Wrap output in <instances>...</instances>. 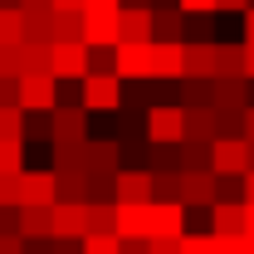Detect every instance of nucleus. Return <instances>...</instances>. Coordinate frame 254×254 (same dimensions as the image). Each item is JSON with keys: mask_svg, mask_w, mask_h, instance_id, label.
Segmentation results:
<instances>
[{"mask_svg": "<svg viewBox=\"0 0 254 254\" xmlns=\"http://www.w3.org/2000/svg\"><path fill=\"white\" fill-rule=\"evenodd\" d=\"M123 103V78L118 73H83L78 78V108L83 113H113Z\"/></svg>", "mask_w": 254, "mask_h": 254, "instance_id": "obj_1", "label": "nucleus"}, {"mask_svg": "<svg viewBox=\"0 0 254 254\" xmlns=\"http://www.w3.org/2000/svg\"><path fill=\"white\" fill-rule=\"evenodd\" d=\"M49 73L59 83L83 78V39H49Z\"/></svg>", "mask_w": 254, "mask_h": 254, "instance_id": "obj_2", "label": "nucleus"}, {"mask_svg": "<svg viewBox=\"0 0 254 254\" xmlns=\"http://www.w3.org/2000/svg\"><path fill=\"white\" fill-rule=\"evenodd\" d=\"M88 132V113L78 103H54L49 108V142H83Z\"/></svg>", "mask_w": 254, "mask_h": 254, "instance_id": "obj_3", "label": "nucleus"}, {"mask_svg": "<svg viewBox=\"0 0 254 254\" xmlns=\"http://www.w3.org/2000/svg\"><path fill=\"white\" fill-rule=\"evenodd\" d=\"M142 132H147V142H181V108L176 103H152L142 113Z\"/></svg>", "mask_w": 254, "mask_h": 254, "instance_id": "obj_4", "label": "nucleus"}, {"mask_svg": "<svg viewBox=\"0 0 254 254\" xmlns=\"http://www.w3.org/2000/svg\"><path fill=\"white\" fill-rule=\"evenodd\" d=\"M113 73L118 78H152V44H113Z\"/></svg>", "mask_w": 254, "mask_h": 254, "instance_id": "obj_5", "label": "nucleus"}, {"mask_svg": "<svg viewBox=\"0 0 254 254\" xmlns=\"http://www.w3.org/2000/svg\"><path fill=\"white\" fill-rule=\"evenodd\" d=\"M15 98H20V108H54L59 103V78L54 73H20V88H15Z\"/></svg>", "mask_w": 254, "mask_h": 254, "instance_id": "obj_6", "label": "nucleus"}, {"mask_svg": "<svg viewBox=\"0 0 254 254\" xmlns=\"http://www.w3.org/2000/svg\"><path fill=\"white\" fill-rule=\"evenodd\" d=\"M181 78H215V39H181Z\"/></svg>", "mask_w": 254, "mask_h": 254, "instance_id": "obj_7", "label": "nucleus"}, {"mask_svg": "<svg viewBox=\"0 0 254 254\" xmlns=\"http://www.w3.org/2000/svg\"><path fill=\"white\" fill-rule=\"evenodd\" d=\"M78 166L83 171H118V137H88L83 132V142H78Z\"/></svg>", "mask_w": 254, "mask_h": 254, "instance_id": "obj_8", "label": "nucleus"}, {"mask_svg": "<svg viewBox=\"0 0 254 254\" xmlns=\"http://www.w3.org/2000/svg\"><path fill=\"white\" fill-rule=\"evenodd\" d=\"M186 230V205L181 200H147V240L152 235H181Z\"/></svg>", "mask_w": 254, "mask_h": 254, "instance_id": "obj_9", "label": "nucleus"}, {"mask_svg": "<svg viewBox=\"0 0 254 254\" xmlns=\"http://www.w3.org/2000/svg\"><path fill=\"white\" fill-rule=\"evenodd\" d=\"M210 171H215V176L250 171V147H245V137H215V142H210Z\"/></svg>", "mask_w": 254, "mask_h": 254, "instance_id": "obj_10", "label": "nucleus"}, {"mask_svg": "<svg viewBox=\"0 0 254 254\" xmlns=\"http://www.w3.org/2000/svg\"><path fill=\"white\" fill-rule=\"evenodd\" d=\"M15 190H20V205H54V171H25L15 176Z\"/></svg>", "mask_w": 254, "mask_h": 254, "instance_id": "obj_11", "label": "nucleus"}, {"mask_svg": "<svg viewBox=\"0 0 254 254\" xmlns=\"http://www.w3.org/2000/svg\"><path fill=\"white\" fill-rule=\"evenodd\" d=\"M83 44H103L113 49L118 44V10H83V30H78Z\"/></svg>", "mask_w": 254, "mask_h": 254, "instance_id": "obj_12", "label": "nucleus"}, {"mask_svg": "<svg viewBox=\"0 0 254 254\" xmlns=\"http://www.w3.org/2000/svg\"><path fill=\"white\" fill-rule=\"evenodd\" d=\"M118 39H127V44H152V10L118 5Z\"/></svg>", "mask_w": 254, "mask_h": 254, "instance_id": "obj_13", "label": "nucleus"}, {"mask_svg": "<svg viewBox=\"0 0 254 254\" xmlns=\"http://www.w3.org/2000/svg\"><path fill=\"white\" fill-rule=\"evenodd\" d=\"M181 137H195V142H215V108H210V103L181 108Z\"/></svg>", "mask_w": 254, "mask_h": 254, "instance_id": "obj_14", "label": "nucleus"}, {"mask_svg": "<svg viewBox=\"0 0 254 254\" xmlns=\"http://www.w3.org/2000/svg\"><path fill=\"white\" fill-rule=\"evenodd\" d=\"M215 200V171H181V205H210Z\"/></svg>", "mask_w": 254, "mask_h": 254, "instance_id": "obj_15", "label": "nucleus"}, {"mask_svg": "<svg viewBox=\"0 0 254 254\" xmlns=\"http://www.w3.org/2000/svg\"><path fill=\"white\" fill-rule=\"evenodd\" d=\"M49 235L78 240V235H83V205H78V200H54V205H49Z\"/></svg>", "mask_w": 254, "mask_h": 254, "instance_id": "obj_16", "label": "nucleus"}, {"mask_svg": "<svg viewBox=\"0 0 254 254\" xmlns=\"http://www.w3.org/2000/svg\"><path fill=\"white\" fill-rule=\"evenodd\" d=\"M245 200H210V230L215 235H245Z\"/></svg>", "mask_w": 254, "mask_h": 254, "instance_id": "obj_17", "label": "nucleus"}, {"mask_svg": "<svg viewBox=\"0 0 254 254\" xmlns=\"http://www.w3.org/2000/svg\"><path fill=\"white\" fill-rule=\"evenodd\" d=\"M245 88H250V78H210L205 83V93H210V108H245L250 98H245Z\"/></svg>", "mask_w": 254, "mask_h": 254, "instance_id": "obj_18", "label": "nucleus"}, {"mask_svg": "<svg viewBox=\"0 0 254 254\" xmlns=\"http://www.w3.org/2000/svg\"><path fill=\"white\" fill-rule=\"evenodd\" d=\"M152 78H181V39H152Z\"/></svg>", "mask_w": 254, "mask_h": 254, "instance_id": "obj_19", "label": "nucleus"}, {"mask_svg": "<svg viewBox=\"0 0 254 254\" xmlns=\"http://www.w3.org/2000/svg\"><path fill=\"white\" fill-rule=\"evenodd\" d=\"M186 34V10L181 5H152V39H181Z\"/></svg>", "mask_w": 254, "mask_h": 254, "instance_id": "obj_20", "label": "nucleus"}, {"mask_svg": "<svg viewBox=\"0 0 254 254\" xmlns=\"http://www.w3.org/2000/svg\"><path fill=\"white\" fill-rule=\"evenodd\" d=\"M15 235L20 240H49V205H20L15 210Z\"/></svg>", "mask_w": 254, "mask_h": 254, "instance_id": "obj_21", "label": "nucleus"}, {"mask_svg": "<svg viewBox=\"0 0 254 254\" xmlns=\"http://www.w3.org/2000/svg\"><path fill=\"white\" fill-rule=\"evenodd\" d=\"M15 64H20V73H49V44L44 39H20Z\"/></svg>", "mask_w": 254, "mask_h": 254, "instance_id": "obj_22", "label": "nucleus"}, {"mask_svg": "<svg viewBox=\"0 0 254 254\" xmlns=\"http://www.w3.org/2000/svg\"><path fill=\"white\" fill-rule=\"evenodd\" d=\"M215 73L220 78H245V39L240 44H220L215 39Z\"/></svg>", "mask_w": 254, "mask_h": 254, "instance_id": "obj_23", "label": "nucleus"}, {"mask_svg": "<svg viewBox=\"0 0 254 254\" xmlns=\"http://www.w3.org/2000/svg\"><path fill=\"white\" fill-rule=\"evenodd\" d=\"M83 10H49V39H78Z\"/></svg>", "mask_w": 254, "mask_h": 254, "instance_id": "obj_24", "label": "nucleus"}, {"mask_svg": "<svg viewBox=\"0 0 254 254\" xmlns=\"http://www.w3.org/2000/svg\"><path fill=\"white\" fill-rule=\"evenodd\" d=\"M147 171H181V147L176 142H152L147 147Z\"/></svg>", "mask_w": 254, "mask_h": 254, "instance_id": "obj_25", "label": "nucleus"}, {"mask_svg": "<svg viewBox=\"0 0 254 254\" xmlns=\"http://www.w3.org/2000/svg\"><path fill=\"white\" fill-rule=\"evenodd\" d=\"M181 171H205L210 166V142H195V137H181Z\"/></svg>", "mask_w": 254, "mask_h": 254, "instance_id": "obj_26", "label": "nucleus"}, {"mask_svg": "<svg viewBox=\"0 0 254 254\" xmlns=\"http://www.w3.org/2000/svg\"><path fill=\"white\" fill-rule=\"evenodd\" d=\"M123 103L147 113V108L157 103V93H152V78H123Z\"/></svg>", "mask_w": 254, "mask_h": 254, "instance_id": "obj_27", "label": "nucleus"}, {"mask_svg": "<svg viewBox=\"0 0 254 254\" xmlns=\"http://www.w3.org/2000/svg\"><path fill=\"white\" fill-rule=\"evenodd\" d=\"M20 39H44L49 44V10H20Z\"/></svg>", "mask_w": 254, "mask_h": 254, "instance_id": "obj_28", "label": "nucleus"}, {"mask_svg": "<svg viewBox=\"0 0 254 254\" xmlns=\"http://www.w3.org/2000/svg\"><path fill=\"white\" fill-rule=\"evenodd\" d=\"M78 254H118V235L113 230H88V235H78Z\"/></svg>", "mask_w": 254, "mask_h": 254, "instance_id": "obj_29", "label": "nucleus"}, {"mask_svg": "<svg viewBox=\"0 0 254 254\" xmlns=\"http://www.w3.org/2000/svg\"><path fill=\"white\" fill-rule=\"evenodd\" d=\"M25 166V142L20 137H0V176H15Z\"/></svg>", "mask_w": 254, "mask_h": 254, "instance_id": "obj_30", "label": "nucleus"}, {"mask_svg": "<svg viewBox=\"0 0 254 254\" xmlns=\"http://www.w3.org/2000/svg\"><path fill=\"white\" fill-rule=\"evenodd\" d=\"M20 44V5H0V49Z\"/></svg>", "mask_w": 254, "mask_h": 254, "instance_id": "obj_31", "label": "nucleus"}, {"mask_svg": "<svg viewBox=\"0 0 254 254\" xmlns=\"http://www.w3.org/2000/svg\"><path fill=\"white\" fill-rule=\"evenodd\" d=\"M210 240H215V254H245V235H215L210 230Z\"/></svg>", "mask_w": 254, "mask_h": 254, "instance_id": "obj_32", "label": "nucleus"}, {"mask_svg": "<svg viewBox=\"0 0 254 254\" xmlns=\"http://www.w3.org/2000/svg\"><path fill=\"white\" fill-rule=\"evenodd\" d=\"M20 176V171H15ZM15 176H0V205H20V190H15Z\"/></svg>", "mask_w": 254, "mask_h": 254, "instance_id": "obj_33", "label": "nucleus"}, {"mask_svg": "<svg viewBox=\"0 0 254 254\" xmlns=\"http://www.w3.org/2000/svg\"><path fill=\"white\" fill-rule=\"evenodd\" d=\"M49 254H78V240H68V235H49Z\"/></svg>", "mask_w": 254, "mask_h": 254, "instance_id": "obj_34", "label": "nucleus"}, {"mask_svg": "<svg viewBox=\"0 0 254 254\" xmlns=\"http://www.w3.org/2000/svg\"><path fill=\"white\" fill-rule=\"evenodd\" d=\"M15 88H20V78H15V73H0V103H20Z\"/></svg>", "mask_w": 254, "mask_h": 254, "instance_id": "obj_35", "label": "nucleus"}, {"mask_svg": "<svg viewBox=\"0 0 254 254\" xmlns=\"http://www.w3.org/2000/svg\"><path fill=\"white\" fill-rule=\"evenodd\" d=\"M186 15H215V0H176Z\"/></svg>", "mask_w": 254, "mask_h": 254, "instance_id": "obj_36", "label": "nucleus"}, {"mask_svg": "<svg viewBox=\"0 0 254 254\" xmlns=\"http://www.w3.org/2000/svg\"><path fill=\"white\" fill-rule=\"evenodd\" d=\"M215 10H225V15H245L250 0H215Z\"/></svg>", "mask_w": 254, "mask_h": 254, "instance_id": "obj_37", "label": "nucleus"}, {"mask_svg": "<svg viewBox=\"0 0 254 254\" xmlns=\"http://www.w3.org/2000/svg\"><path fill=\"white\" fill-rule=\"evenodd\" d=\"M20 245H25L20 235H0V254H20Z\"/></svg>", "mask_w": 254, "mask_h": 254, "instance_id": "obj_38", "label": "nucleus"}, {"mask_svg": "<svg viewBox=\"0 0 254 254\" xmlns=\"http://www.w3.org/2000/svg\"><path fill=\"white\" fill-rule=\"evenodd\" d=\"M245 78L254 83V39H245Z\"/></svg>", "mask_w": 254, "mask_h": 254, "instance_id": "obj_39", "label": "nucleus"}, {"mask_svg": "<svg viewBox=\"0 0 254 254\" xmlns=\"http://www.w3.org/2000/svg\"><path fill=\"white\" fill-rule=\"evenodd\" d=\"M245 205H254V166L245 171Z\"/></svg>", "mask_w": 254, "mask_h": 254, "instance_id": "obj_40", "label": "nucleus"}, {"mask_svg": "<svg viewBox=\"0 0 254 254\" xmlns=\"http://www.w3.org/2000/svg\"><path fill=\"white\" fill-rule=\"evenodd\" d=\"M245 137L254 142V103H245Z\"/></svg>", "mask_w": 254, "mask_h": 254, "instance_id": "obj_41", "label": "nucleus"}, {"mask_svg": "<svg viewBox=\"0 0 254 254\" xmlns=\"http://www.w3.org/2000/svg\"><path fill=\"white\" fill-rule=\"evenodd\" d=\"M83 10H118V0H83Z\"/></svg>", "mask_w": 254, "mask_h": 254, "instance_id": "obj_42", "label": "nucleus"}, {"mask_svg": "<svg viewBox=\"0 0 254 254\" xmlns=\"http://www.w3.org/2000/svg\"><path fill=\"white\" fill-rule=\"evenodd\" d=\"M240 20H245V39H254V5L245 10V15H240Z\"/></svg>", "mask_w": 254, "mask_h": 254, "instance_id": "obj_43", "label": "nucleus"}, {"mask_svg": "<svg viewBox=\"0 0 254 254\" xmlns=\"http://www.w3.org/2000/svg\"><path fill=\"white\" fill-rule=\"evenodd\" d=\"M20 10H54L49 0H20Z\"/></svg>", "mask_w": 254, "mask_h": 254, "instance_id": "obj_44", "label": "nucleus"}, {"mask_svg": "<svg viewBox=\"0 0 254 254\" xmlns=\"http://www.w3.org/2000/svg\"><path fill=\"white\" fill-rule=\"evenodd\" d=\"M54 10H83V0H49Z\"/></svg>", "mask_w": 254, "mask_h": 254, "instance_id": "obj_45", "label": "nucleus"}, {"mask_svg": "<svg viewBox=\"0 0 254 254\" xmlns=\"http://www.w3.org/2000/svg\"><path fill=\"white\" fill-rule=\"evenodd\" d=\"M245 147H250V166H254V142H250V137H245Z\"/></svg>", "mask_w": 254, "mask_h": 254, "instance_id": "obj_46", "label": "nucleus"}, {"mask_svg": "<svg viewBox=\"0 0 254 254\" xmlns=\"http://www.w3.org/2000/svg\"><path fill=\"white\" fill-rule=\"evenodd\" d=\"M152 5H176V0H152Z\"/></svg>", "mask_w": 254, "mask_h": 254, "instance_id": "obj_47", "label": "nucleus"}]
</instances>
